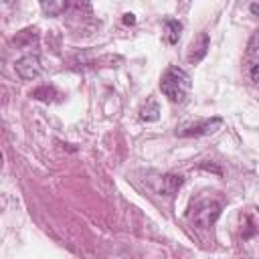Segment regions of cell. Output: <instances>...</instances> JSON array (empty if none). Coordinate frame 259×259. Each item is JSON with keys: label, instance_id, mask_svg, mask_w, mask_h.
<instances>
[{"label": "cell", "instance_id": "3957f363", "mask_svg": "<svg viewBox=\"0 0 259 259\" xmlns=\"http://www.w3.org/2000/svg\"><path fill=\"white\" fill-rule=\"evenodd\" d=\"M14 71L18 73L20 79L24 81H30V79H36L40 75V59L38 55H24L20 57L16 63H14Z\"/></svg>", "mask_w": 259, "mask_h": 259}, {"label": "cell", "instance_id": "7a4b0ae2", "mask_svg": "<svg viewBox=\"0 0 259 259\" xmlns=\"http://www.w3.org/2000/svg\"><path fill=\"white\" fill-rule=\"evenodd\" d=\"M219 214H221V204H219L217 200L204 198V200H198V202L192 204L188 217H190V221H192L196 227L208 229V227L214 225V221L219 219Z\"/></svg>", "mask_w": 259, "mask_h": 259}, {"label": "cell", "instance_id": "5bb4252c", "mask_svg": "<svg viewBox=\"0 0 259 259\" xmlns=\"http://www.w3.org/2000/svg\"><path fill=\"white\" fill-rule=\"evenodd\" d=\"M200 168H204V170H212V172L221 174V168H217V166H212V164H206V162H202V164H200Z\"/></svg>", "mask_w": 259, "mask_h": 259}, {"label": "cell", "instance_id": "9c48e42d", "mask_svg": "<svg viewBox=\"0 0 259 259\" xmlns=\"http://www.w3.org/2000/svg\"><path fill=\"white\" fill-rule=\"evenodd\" d=\"M36 40H38L36 28H24V30H20V32L12 38V42H14L16 47H32V42H36Z\"/></svg>", "mask_w": 259, "mask_h": 259}, {"label": "cell", "instance_id": "6da1fadb", "mask_svg": "<svg viewBox=\"0 0 259 259\" xmlns=\"http://www.w3.org/2000/svg\"><path fill=\"white\" fill-rule=\"evenodd\" d=\"M192 87V79L190 75L180 69V67H168L160 79V91L172 101V103H180L186 99V95L190 93Z\"/></svg>", "mask_w": 259, "mask_h": 259}, {"label": "cell", "instance_id": "9a60e30c", "mask_svg": "<svg viewBox=\"0 0 259 259\" xmlns=\"http://www.w3.org/2000/svg\"><path fill=\"white\" fill-rule=\"evenodd\" d=\"M249 10H251V14H255V16H259V2H253V4L249 6Z\"/></svg>", "mask_w": 259, "mask_h": 259}, {"label": "cell", "instance_id": "277c9868", "mask_svg": "<svg viewBox=\"0 0 259 259\" xmlns=\"http://www.w3.org/2000/svg\"><path fill=\"white\" fill-rule=\"evenodd\" d=\"M221 125H223V119L221 117H212V119H204V121L180 127L178 136H184V138H190V136H210V134L219 132Z\"/></svg>", "mask_w": 259, "mask_h": 259}, {"label": "cell", "instance_id": "4fadbf2b", "mask_svg": "<svg viewBox=\"0 0 259 259\" xmlns=\"http://www.w3.org/2000/svg\"><path fill=\"white\" fill-rule=\"evenodd\" d=\"M123 24H136V16L132 12H125L123 14Z\"/></svg>", "mask_w": 259, "mask_h": 259}, {"label": "cell", "instance_id": "5b68a950", "mask_svg": "<svg viewBox=\"0 0 259 259\" xmlns=\"http://www.w3.org/2000/svg\"><path fill=\"white\" fill-rule=\"evenodd\" d=\"M208 45H210L208 34H206L204 30H200V32L192 38V42H190V47H188V55H186L188 63L196 65L198 61H202V59L206 57V53H208Z\"/></svg>", "mask_w": 259, "mask_h": 259}, {"label": "cell", "instance_id": "7c38bea8", "mask_svg": "<svg viewBox=\"0 0 259 259\" xmlns=\"http://www.w3.org/2000/svg\"><path fill=\"white\" fill-rule=\"evenodd\" d=\"M251 79L255 81V83H259V61L253 65V69H251Z\"/></svg>", "mask_w": 259, "mask_h": 259}, {"label": "cell", "instance_id": "8fae6325", "mask_svg": "<svg viewBox=\"0 0 259 259\" xmlns=\"http://www.w3.org/2000/svg\"><path fill=\"white\" fill-rule=\"evenodd\" d=\"M140 117H142L144 121H156V119L160 117V107H158V103H156L154 99H150V101L140 109Z\"/></svg>", "mask_w": 259, "mask_h": 259}, {"label": "cell", "instance_id": "ba28073f", "mask_svg": "<svg viewBox=\"0 0 259 259\" xmlns=\"http://www.w3.org/2000/svg\"><path fill=\"white\" fill-rule=\"evenodd\" d=\"M71 0H40V8L47 16H59L69 8Z\"/></svg>", "mask_w": 259, "mask_h": 259}, {"label": "cell", "instance_id": "52a82bcc", "mask_svg": "<svg viewBox=\"0 0 259 259\" xmlns=\"http://www.w3.org/2000/svg\"><path fill=\"white\" fill-rule=\"evenodd\" d=\"M180 34H182V22H178L174 18H168L164 22V38H166V42L168 45H176Z\"/></svg>", "mask_w": 259, "mask_h": 259}, {"label": "cell", "instance_id": "8992f818", "mask_svg": "<svg viewBox=\"0 0 259 259\" xmlns=\"http://www.w3.org/2000/svg\"><path fill=\"white\" fill-rule=\"evenodd\" d=\"M184 184V178L180 174H166L162 176V182H160V194H166V196H172L178 192V188Z\"/></svg>", "mask_w": 259, "mask_h": 259}, {"label": "cell", "instance_id": "2e32d148", "mask_svg": "<svg viewBox=\"0 0 259 259\" xmlns=\"http://www.w3.org/2000/svg\"><path fill=\"white\" fill-rule=\"evenodd\" d=\"M16 2H18V0H4L6 6H12V4H16Z\"/></svg>", "mask_w": 259, "mask_h": 259}, {"label": "cell", "instance_id": "30bf717a", "mask_svg": "<svg viewBox=\"0 0 259 259\" xmlns=\"http://www.w3.org/2000/svg\"><path fill=\"white\" fill-rule=\"evenodd\" d=\"M30 95L34 99H38V101H45V103H51V101H55V97H59V93H57V89L53 85H40Z\"/></svg>", "mask_w": 259, "mask_h": 259}]
</instances>
